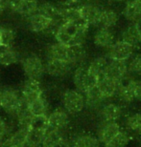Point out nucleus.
Listing matches in <instances>:
<instances>
[{"label": "nucleus", "mask_w": 141, "mask_h": 147, "mask_svg": "<svg viewBox=\"0 0 141 147\" xmlns=\"http://www.w3.org/2000/svg\"><path fill=\"white\" fill-rule=\"evenodd\" d=\"M30 128L40 129V130H48L49 123H48V117H46V115H44V116L33 117Z\"/></svg>", "instance_id": "obj_35"}, {"label": "nucleus", "mask_w": 141, "mask_h": 147, "mask_svg": "<svg viewBox=\"0 0 141 147\" xmlns=\"http://www.w3.org/2000/svg\"><path fill=\"white\" fill-rule=\"evenodd\" d=\"M129 73L130 75L141 76V54L134 55L129 61Z\"/></svg>", "instance_id": "obj_34"}, {"label": "nucleus", "mask_w": 141, "mask_h": 147, "mask_svg": "<svg viewBox=\"0 0 141 147\" xmlns=\"http://www.w3.org/2000/svg\"><path fill=\"white\" fill-rule=\"evenodd\" d=\"M22 96L28 105L42 96V87L37 79H28L22 88Z\"/></svg>", "instance_id": "obj_15"}, {"label": "nucleus", "mask_w": 141, "mask_h": 147, "mask_svg": "<svg viewBox=\"0 0 141 147\" xmlns=\"http://www.w3.org/2000/svg\"><path fill=\"white\" fill-rule=\"evenodd\" d=\"M23 2V0H11V8L14 11H16L17 8L19 7L20 4Z\"/></svg>", "instance_id": "obj_39"}, {"label": "nucleus", "mask_w": 141, "mask_h": 147, "mask_svg": "<svg viewBox=\"0 0 141 147\" xmlns=\"http://www.w3.org/2000/svg\"><path fill=\"white\" fill-rule=\"evenodd\" d=\"M25 102L22 94L14 89L6 88L0 92V106L10 114L16 115Z\"/></svg>", "instance_id": "obj_1"}, {"label": "nucleus", "mask_w": 141, "mask_h": 147, "mask_svg": "<svg viewBox=\"0 0 141 147\" xmlns=\"http://www.w3.org/2000/svg\"><path fill=\"white\" fill-rule=\"evenodd\" d=\"M117 1H121V0H117Z\"/></svg>", "instance_id": "obj_48"}, {"label": "nucleus", "mask_w": 141, "mask_h": 147, "mask_svg": "<svg viewBox=\"0 0 141 147\" xmlns=\"http://www.w3.org/2000/svg\"><path fill=\"white\" fill-rule=\"evenodd\" d=\"M67 2L70 3V4H74V3H79V2H81L82 0H66Z\"/></svg>", "instance_id": "obj_42"}, {"label": "nucleus", "mask_w": 141, "mask_h": 147, "mask_svg": "<svg viewBox=\"0 0 141 147\" xmlns=\"http://www.w3.org/2000/svg\"><path fill=\"white\" fill-rule=\"evenodd\" d=\"M133 88H134V96H136V99L141 101V80L134 78Z\"/></svg>", "instance_id": "obj_37"}, {"label": "nucleus", "mask_w": 141, "mask_h": 147, "mask_svg": "<svg viewBox=\"0 0 141 147\" xmlns=\"http://www.w3.org/2000/svg\"><path fill=\"white\" fill-rule=\"evenodd\" d=\"M134 47L122 40L115 41V43L108 49L107 57L111 60H128L133 57Z\"/></svg>", "instance_id": "obj_4"}, {"label": "nucleus", "mask_w": 141, "mask_h": 147, "mask_svg": "<svg viewBox=\"0 0 141 147\" xmlns=\"http://www.w3.org/2000/svg\"><path fill=\"white\" fill-rule=\"evenodd\" d=\"M73 82L76 87V90L82 94H86L90 88L97 85V79L90 74L89 66L80 65L75 70L73 76Z\"/></svg>", "instance_id": "obj_2"}, {"label": "nucleus", "mask_w": 141, "mask_h": 147, "mask_svg": "<svg viewBox=\"0 0 141 147\" xmlns=\"http://www.w3.org/2000/svg\"><path fill=\"white\" fill-rule=\"evenodd\" d=\"M0 6L4 9L11 8V0H0Z\"/></svg>", "instance_id": "obj_40"}, {"label": "nucleus", "mask_w": 141, "mask_h": 147, "mask_svg": "<svg viewBox=\"0 0 141 147\" xmlns=\"http://www.w3.org/2000/svg\"><path fill=\"white\" fill-rule=\"evenodd\" d=\"M122 114V107L115 102L104 103L98 109V117L102 122H117Z\"/></svg>", "instance_id": "obj_5"}, {"label": "nucleus", "mask_w": 141, "mask_h": 147, "mask_svg": "<svg viewBox=\"0 0 141 147\" xmlns=\"http://www.w3.org/2000/svg\"><path fill=\"white\" fill-rule=\"evenodd\" d=\"M19 147H37V145H35L33 142H31L29 140H26L24 142L22 143Z\"/></svg>", "instance_id": "obj_41"}, {"label": "nucleus", "mask_w": 141, "mask_h": 147, "mask_svg": "<svg viewBox=\"0 0 141 147\" xmlns=\"http://www.w3.org/2000/svg\"><path fill=\"white\" fill-rule=\"evenodd\" d=\"M23 69L29 78L32 79H39L44 72V65L42 59L37 55H29L23 61Z\"/></svg>", "instance_id": "obj_6"}, {"label": "nucleus", "mask_w": 141, "mask_h": 147, "mask_svg": "<svg viewBox=\"0 0 141 147\" xmlns=\"http://www.w3.org/2000/svg\"><path fill=\"white\" fill-rule=\"evenodd\" d=\"M84 96L86 98L87 106H89L90 108H98L99 109L104 104V102L106 100L97 85L90 88Z\"/></svg>", "instance_id": "obj_19"}, {"label": "nucleus", "mask_w": 141, "mask_h": 147, "mask_svg": "<svg viewBox=\"0 0 141 147\" xmlns=\"http://www.w3.org/2000/svg\"><path fill=\"white\" fill-rule=\"evenodd\" d=\"M1 31V39H2V45L11 47L13 45L14 41V33L13 30L4 27H0Z\"/></svg>", "instance_id": "obj_36"}, {"label": "nucleus", "mask_w": 141, "mask_h": 147, "mask_svg": "<svg viewBox=\"0 0 141 147\" xmlns=\"http://www.w3.org/2000/svg\"><path fill=\"white\" fill-rule=\"evenodd\" d=\"M129 75L118 82V90H117L116 94V96L119 100L125 104L131 103L136 99L133 88L134 78H131Z\"/></svg>", "instance_id": "obj_7"}, {"label": "nucleus", "mask_w": 141, "mask_h": 147, "mask_svg": "<svg viewBox=\"0 0 141 147\" xmlns=\"http://www.w3.org/2000/svg\"><path fill=\"white\" fill-rule=\"evenodd\" d=\"M125 127L128 132H134V133H141V112L134 113L129 115L125 119Z\"/></svg>", "instance_id": "obj_27"}, {"label": "nucleus", "mask_w": 141, "mask_h": 147, "mask_svg": "<svg viewBox=\"0 0 141 147\" xmlns=\"http://www.w3.org/2000/svg\"><path fill=\"white\" fill-rule=\"evenodd\" d=\"M37 9H39V6H37V0H23V2L20 4L16 11L22 14V16H32L35 14V11Z\"/></svg>", "instance_id": "obj_32"}, {"label": "nucleus", "mask_w": 141, "mask_h": 147, "mask_svg": "<svg viewBox=\"0 0 141 147\" xmlns=\"http://www.w3.org/2000/svg\"><path fill=\"white\" fill-rule=\"evenodd\" d=\"M46 132H47V130H40V129L29 128L27 140H30L31 142H33L35 145L39 146L40 143H42L43 140H44Z\"/></svg>", "instance_id": "obj_33"}, {"label": "nucleus", "mask_w": 141, "mask_h": 147, "mask_svg": "<svg viewBox=\"0 0 141 147\" xmlns=\"http://www.w3.org/2000/svg\"><path fill=\"white\" fill-rule=\"evenodd\" d=\"M54 21L51 19H48L40 13H36L30 17V26L31 29L34 32L40 33V32H43L48 29L53 25Z\"/></svg>", "instance_id": "obj_22"}, {"label": "nucleus", "mask_w": 141, "mask_h": 147, "mask_svg": "<svg viewBox=\"0 0 141 147\" xmlns=\"http://www.w3.org/2000/svg\"><path fill=\"white\" fill-rule=\"evenodd\" d=\"M139 140H140V142H141V133L139 134Z\"/></svg>", "instance_id": "obj_47"}, {"label": "nucleus", "mask_w": 141, "mask_h": 147, "mask_svg": "<svg viewBox=\"0 0 141 147\" xmlns=\"http://www.w3.org/2000/svg\"><path fill=\"white\" fill-rule=\"evenodd\" d=\"M73 147H101L97 136L92 134H82L76 138Z\"/></svg>", "instance_id": "obj_23"}, {"label": "nucleus", "mask_w": 141, "mask_h": 147, "mask_svg": "<svg viewBox=\"0 0 141 147\" xmlns=\"http://www.w3.org/2000/svg\"><path fill=\"white\" fill-rule=\"evenodd\" d=\"M118 122H102L97 131V138L102 144H108L121 131Z\"/></svg>", "instance_id": "obj_8"}, {"label": "nucleus", "mask_w": 141, "mask_h": 147, "mask_svg": "<svg viewBox=\"0 0 141 147\" xmlns=\"http://www.w3.org/2000/svg\"><path fill=\"white\" fill-rule=\"evenodd\" d=\"M63 144H66V140L63 137V131L49 127L42 142L43 147H60Z\"/></svg>", "instance_id": "obj_18"}, {"label": "nucleus", "mask_w": 141, "mask_h": 147, "mask_svg": "<svg viewBox=\"0 0 141 147\" xmlns=\"http://www.w3.org/2000/svg\"><path fill=\"white\" fill-rule=\"evenodd\" d=\"M29 110L34 117L46 115V112L48 110V103H47L45 98L42 96L39 98H37L36 100L31 102L29 104Z\"/></svg>", "instance_id": "obj_29"}, {"label": "nucleus", "mask_w": 141, "mask_h": 147, "mask_svg": "<svg viewBox=\"0 0 141 147\" xmlns=\"http://www.w3.org/2000/svg\"><path fill=\"white\" fill-rule=\"evenodd\" d=\"M17 60L16 53L12 49V47L0 45V64L1 65H10Z\"/></svg>", "instance_id": "obj_30"}, {"label": "nucleus", "mask_w": 141, "mask_h": 147, "mask_svg": "<svg viewBox=\"0 0 141 147\" xmlns=\"http://www.w3.org/2000/svg\"><path fill=\"white\" fill-rule=\"evenodd\" d=\"M70 122V117L68 112L63 108H57L50 114L48 117L49 127L55 130L63 131L68 126Z\"/></svg>", "instance_id": "obj_9"}, {"label": "nucleus", "mask_w": 141, "mask_h": 147, "mask_svg": "<svg viewBox=\"0 0 141 147\" xmlns=\"http://www.w3.org/2000/svg\"><path fill=\"white\" fill-rule=\"evenodd\" d=\"M63 104L68 113L78 114L87 106L84 94L78 90H67L63 96Z\"/></svg>", "instance_id": "obj_3"}, {"label": "nucleus", "mask_w": 141, "mask_h": 147, "mask_svg": "<svg viewBox=\"0 0 141 147\" xmlns=\"http://www.w3.org/2000/svg\"><path fill=\"white\" fill-rule=\"evenodd\" d=\"M128 60H111L110 59L107 76L116 81H120L129 75Z\"/></svg>", "instance_id": "obj_12"}, {"label": "nucleus", "mask_w": 141, "mask_h": 147, "mask_svg": "<svg viewBox=\"0 0 141 147\" xmlns=\"http://www.w3.org/2000/svg\"><path fill=\"white\" fill-rule=\"evenodd\" d=\"M118 14L113 10H103L101 19L99 22V28L111 29L118 21Z\"/></svg>", "instance_id": "obj_26"}, {"label": "nucleus", "mask_w": 141, "mask_h": 147, "mask_svg": "<svg viewBox=\"0 0 141 147\" xmlns=\"http://www.w3.org/2000/svg\"><path fill=\"white\" fill-rule=\"evenodd\" d=\"M60 147H68V145H67V143H66V144H63V145H61Z\"/></svg>", "instance_id": "obj_46"}, {"label": "nucleus", "mask_w": 141, "mask_h": 147, "mask_svg": "<svg viewBox=\"0 0 141 147\" xmlns=\"http://www.w3.org/2000/svg\"><path fill=\"white\" fill-rule=\"evenodd\" d=\"M131 137L129 132L122 129L108 144L105 145V147H126L131 142Z\"/></svg>", "instance_id": "obj_31"}, {"label": "nucleus", "mask_w": 141, "mask_h": 147, "mask_svg": "<svg viewBox=\"0 0 141 147\" xmlns=\"http://www.w3.org/2000/svg\"><path fill=\"white\" fill-rule=\"evenodd\" d=\"M29 128H18L16 133L9 138V140L4 142V147L7 146H16L19 147L23 142L27 140Z\"/></svg>", "instance_id": "obj_28"}, {"label": "nucleus", "mask_w": 141, "mask_h": 147, "mask_svg": "<svg viewBox=\"0 0 141 147\" xmlns=\"http://www.w3.org/2000/svg\"><path fill=\"white\" fill-rule=\"evenodd\" d=\"M87 53L83 45L68 46V62L74 67L80 65L84 61Z\"/></svg>", "instance_id": "obj_20"}, {"label": "nucleus", "mask_w": 141, "mask_h": 147, "mask_svg": "<svg viewBox=\"0 0 141 147\" xmlns=\"http://www.w3.org/2000/svg\"><path fill=\"white\" fill-rule=\"evenodd\" d=\"M0 45H2V39H1V31H0Z\"/></svg>", "instance_id": "obj_45"}, {"label": "nucleus", "mask_w": 141, "mask_h": 147, "mask_svg": "<svg viewBox=\"0 0 141 147\" xmlns=\"http://www.w3.org/2000/svg\"><path fill=\"white\" fill-rule=\"evenodd\" d=\"M47 55L48 58L51 59H60L68 62V46L57 42L49 47Z\"/></svg>", "instance_id": "obj_21"}, {"label": "nucleus", "mask_w": 141, "mask_h": 147, "mask_svg": "<svg viewBox=\"0 0 141 147\" xmlns=\"http://www.w3.org/2000/svg\"><path fill=\"white\" fill-rule=\"evenodd\" d=\"M94 44L102 49H110L115 43V36L111 29L99 28L93 37Z\"/></svg>", "instance_id": "obj_13"}, {"label": "nucleus", "mask_w": 141, "mask_h": 147, "mask_svg": "<svg viewBox=\"0 0 141 147\" xmlns=\"http://www.w3.org/2000/svg\"><path fill=\"white\" fill-rule=\"evenodd\" d=\"M72 147H73V146H72Z\"/></svg>", "instance_id": "obj_50"}, {"label": "nucleus", "mask_w": 141, "mask_h": 147, "mask_svg": "<svg viewBox=\"0 0 141 147\" xmlns=\"http://www.w3.org/2000/svg\"><path fill=\"white\" fill-rule=\"evenodd\" d=\"M37 13L42 14L48 19H51L52 21H58L59 19H61L60 9L50 3H43L40 5L37 9Z\"/></svg>", "instance_id": "obj_24"}, {"label": "nucleus", "mask_w": 141, "mask_h": 147, "mask_svg": "<svg viewBox=\"0 0 141 147\" xmlns=\"http://www.w3.org/2000/svg\"><path fill=\"white\" fill-rule=\"evenodd\" d=\"M72 68L73 66L67 61L51 59V58H48L45 67L47 73L54 78H63L71 71Z\"/></svg>", "instance_id": "obj_11"}, {"label": "nucleus", "mask_w": 141, "mask_h": 147, "mask_svg": "<svg viewBox=\"0 0 141 147\" xmlns=\"http://www.w3.org/2000/svg\"><path fill=\"white\" fill-rule=\"evenodd\" d=\"M79 10H80L81 16L84 21L89 23V25L98 27L103 11L102 9H100L96 5L87 3V4H84L81 7H79Z\"/></svg>", "instance_id": "obj_10"}, {"label": "nucleus", "mask_w": 141, "mask_h": 147, "mask_svg": "<svg viewBox=\"0 0 141 147\" xmlns=\"http://www.w3.org/2000/svg\"><path fill=\"white\" fill-rule=\"evenodd\" d=\"M0 107H1V106H0Z\"/></svg>", "instance_id": "obj_49"}, {"label": "nucleus", "mask_w": 141, "mask_h": 147, "mask_svg": "<svg viewBox=\"0 0 141 147\" xmlns=\"http://www.w3.org/2000/svg\"><path fill=\"white\" fill-rule=\"evenodd\" d=\"M8 127L4 120L0 119V142H2L5 139V136H7Z\"/></svg>", "instance_id": "obj_38"}, {"label": "nucleus", "mask_w": 141, "mask_h": 147, "mask_svg": "<svg viewBox=\"0 0 141 147\" xmlns=\"http://www.w3.org/2000/svg\"><path fill=\"white\" fill-rule=\"evenodd\" d=\"M97 86L101 91L103 96L107 100L113 96H116L118 90V81L110 78L108 76H103L97 79Z\"/></svg>", "instance_id": "obj_14"}, {"label": "nucleus", "mask_w": 141, "mask_h": 147, "mask_svg": "<svg viewBox=\"0 0 141 147\" xmlns=\"http://www.w3.org/2000/svg\"><path fill=\"white\" fill-rule=\"evenodd\" d=\"M108 65H110V58L107 57H98L91 61L89 64V70L90 74L98 79L100 76H107Z\"/></svg>", "instance_id": "obj_16"}, {"label": "nucleus", "mask_w": 141, "mask_h": 147, "mask_svg": "<svg viewBox=\"0 0 141 147\" xmlns=\"http://www.w3.org/2000/svg\"><path fill=\"white\" fill-rule=\"evenodd\" d=\"M4 11V9H3L1 6H0V16H1V13H2V11Z\"/></svg>", "instance_id": "obj_44"}, {"label": "nucleus", "mask_w": 141, "mask_h": 147, "mask_svg": "<svg viewBox=\"0 0 141 147\" xmlns=\"http://www.w3.org/2000/svg\"><path fill=\"white\" fill-rule=\"evenodd\" d=\"M136 26H137V28H138L139 32H140V33H141V21H139V22L136 23Z\"/></svg>", "instance_id": "obj_43"}, {"label": "nucleus", "mask_w": 141, "mask_h": 147, "mask_svg": "<svg viewBox=\"0 0 141 147\" xmlns=\"http://www.w3.org/2000/svg\"><path fill=\"white\" fill-rule=\"evenodd\" d=\"M61 11V18L63 22H71V23H78L82 21L83 17L81 16L79 8H63L60 9Z\"/></svg>", "instance_id": "obj_25"}, {"label": "nucleus", "mask_w": 141, "mask_h": 147, "mask_svg": "<svg viewBox=\"0 0 141 147\" xmlns=\"http://www.w3.org/2000/svg\"><path fill=\"white\" fill-rule=\"evenodd\" d=\"M121 40L136 47L141 43V33L136 23H131L127 28L124 29L121 34Z\"/></svg>", "instance_id": "obj_17"}]
</instances>
